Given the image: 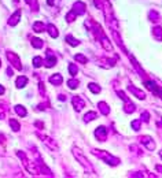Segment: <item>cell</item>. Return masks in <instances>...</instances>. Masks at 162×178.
Here are the masks:
<instances>
[{"label": "cell", "mask_w": 162, "mask_h": 178, "mask_svg": "<svg viewBox=\"0 0 162 178\" xmlns=\"http://www.w3.org/2000/svg\"><path fill=\"white\" fill-rule=\"evenodd\" d=\"M154 36L157 40H162V29L161 28H155L154 29Z\"/></svg>", "instance_id": "cb8c5ba5"}, {"label": "cell", "mask_w": 162, "mask_h": 178, "mask_svg": "<svg viewBox=\"0 0 162 178\" xmlns=\"http://www.w3.org/2000/svg\"><path fill=\"white\" fill-rule=\"evenodd\" d=\"M129 91H131L132 93H135L139 99H144V97H146V95L143 93L142 91H139V89H136V88H133V87H129Z\"/></svg>", "instance_id": "ac0fdd59"}, {"label": "cell", "mask_w": 162, "mask_h": 178, "mask_svg": "<svg viewBox=\"0 0 162 178\" xmlns=\"http://www.w3.org/2000/svg\"><path fill=\"white\" fill-rule=\"evenodd\" d=\"M6 114H7V108H6L4 104L0 103V119H4Z\"/></svg>", "instance_id": "603a6c76"}, {"label": "cell", "mask_w": 162, "mask_h": 178, "mask_svg": "<svg viewBox=\"0 0 162 178\" xmlns=\"http://www.w3.org/2000/svg\"><path fill=\"white\" fill-rule=\"evenodd\" d=\"M46 25L43 23V22H36V23L33 25V30L34 32H37V33H41V32H44L46 30Z\"/></svg>", "instance_id": "5bb4252c"}, {"label": "cell", "mask_w": 162, "mask_h": 178, "mask_svg": "<svg viewBox=\"0 0 162 178\" xmlns=\"http://www.w3.org/2000/svg\"><path fill=\"white\" fill-rule=\"evenodd\" d=\"M96 117H98V114L95 112V111H90V112H87V114H85V115H84V118H82V119H84L85 122H90V121H92V119H95V118H96Z\"/></svg>", "instance_id": "9a60e30c"}, {"label": "cell", "mask_w": 162, "mask_h": 178, "mask_svg": "<svg viewBox=\"0 0 162 178\" xmlns=\"http://www.w3.org/2000/svg\"><path fill=\"white\" fill-rule=\"evenodd\" d=\"M106 136H107V133H106V129L104 128H98L96 132H95V137L99 140V141H104Z\"/></svg>", "instance_id": "30bf717a"}, {"label": "cell", "mask_w": 162, "mask_h": 178, "mask_svg": "<svg viewBox=\"0 0 162 178\" xmlns=\"http://www.w3.org/2000/svg\"><path fill=\"white\" fill-rule=\"evenodd\" d=\"M26 84H28V78L24 77V75L18 77L17 81H15V85H17V88H20V89H22L24 87H26Z\"/></svg>", "instance_id": "8fae6325"}, {"label": "cell", "mask_w": 162, "mask_h": 178, "mask_svg": "<svg viewBox=\"0 0 162 178\" xmlns=\"http://www.w3.org/2000/svg\"><path fill=\"white\" fill-rule=\"evenodd\" d=\"M72 104H73V107L76 108V111H81L85 107V101L82 100L80 96H74V97H73V99H72Z\"/></svg>", "instance_id": "277c9868"}, {"label": "cell", "mask_w": 162, "mask_h": 178, "mask_svg": "<svg viewBox=\"0 0 162 178\" xmlns=\"http://www.w3.org/2000/svg\"><path fill=\"white\" fill-rule=\"evenodd\" d=\"M6 58H7V60L10 62V65H11L14 69H17V70H22L21 60H20V58H18L17 53L10 52V51H8V52H6Z\"/></svg>", "instance_id": "6da1fadb"}, {"label": "cell", "mask_w": 162, "mask_h": 178, "mask_svg": "<svg viewBox=\"0 0 162 178\" xmlns=\"http://www.w3.org/2000/svg\"><path fill=\"white\" fill-rule=\"evenodd\" d=\"M66 41H68L70 45H73V47H77L78 44H80V41H78L77 39H74V37H72V36H68L66 37Z\"/></svg>", "instance_id": "ffe728a7"}, {"label": "cell", "mask_w": 162, "mask_h": 178, "mask_svg": "<svg viewBox=\"0 0 162 178\" xmlns=\"http://www.w3.org/2000/svg\"><path fill=\"white\" fill-rule=\"evenodd\" d=\"M37 136H39V137H40L41 140H43V142H44V144H46L50 149H54V151L56 149V144L54 142V140H52V138L47 137V136H44V134H40V133H37Z\"/></svg>", "instance_id": "8992f818"}, {"label": "cell", "mask_w": 162, "mask_h": 178, "mask_svg": "<svg viewBox=\"0 0 162 178\" xmlns=\"http://www.w3.org/2000/svg\"><path fill=\"white\" fill-rule=\"evenodd\" d=\"M47 29H48V33H50V36L52 37V39H56V37L59 36L58 29H56L54 25H48V26H47Z\"/></svg>", "instance_id": "7c38bea8"}, {"label": "cell", "mask_w": 162, "mask_h": 178, "mask_svg": "<svg viewBox=\"0 0 162 178\" xmlns=\"http://www.w3.org/2000/svg\"><path fill=\"white\" fill-rule=\"evenodd\" d=\"M15 112H17L20 117H26L28 111L25 110V107H24V106H15Z\"/></svg>", "instance_id": "e0dca14e"}, {"label": "cell", "mask_w": 162, "mask_h": 178, "mask_svg": "<svg viewBox=\"0 0 162 178\" xmlns=\"http://www.w3.org/2000/svg\"><path fill=\"white\" fill-rule=\"evenodd\" d=\"M77 71H78V69H77V66H76V65L69 66V73H70L72 75H76V74H77Z\"/></svg>", "instance_id": "4316f807"}, {"label": "cell", "mask_w": 162, "mask_h": 178, "mask_svg": "<svg viewBox=\"0 0 162 178\" xmlns=\"http://www.w3.org/2000/svg\"><path fill=\"white\" fill-rule=\"evenodd\" d=\"M73 154H74V156H76V159H77L78 162H80V163L82 164V166H84L85 168H87V170H92V167H91V164H90V162L87 160V158L85 156H82V154L80 152V149L78 148H73Z\"/></svg>", "instance_id": "3957f363"}, {"label": "cell", "mask_w": 162, "mask_h": 178, "mask_svg": "<svg viewBox=\"0 0 162 178\" xmlns=\"http://www.w3.org/2000/svg\"><path fill=\"white\" fill-rule=\"evenodd\" d=\"M43 59L40 58V56H36V58H33V66L36 69H39V67H41V66H43Z\"/></svg>", "instance_id": "44dd1931"}, {"label": "cell", "mask_w": 162, "mask_h": 178, "mask_svg": "<svg viewBox=\"0 0 162 178\" xmlns=\"http://www.w3.org/2000/svg\"><path fill=\"white\" fill-rule=\"evenodd\" d=\"M6 74H8V75H12V69H11V67H8L7 70H6Z\"/></svg>", "instance_id": "4dcf8cb0"}, {"label": "cell", "mask_w": 162, "mask_h": 178, "mask_svg": "<svg viewBox=\"0 0 162 178\" xmlns=\"http://www.w3.org/2000/svg\"><path fill=\"white\" fill-rule=\"evenodd\" d=\"M73 12H74L76 15H82L85 12V4L82 2H76L74 4H73Z\"/></svg>", "instance_id": "5b68a950"}, {"label": "cell", "mask_w": 162, "mask_h": 178, "mask_svg": "<svg viewBox=\"0 0 162 178\" xmlns=\"http://www.w3.org/2000/svg\"><path fill=\"white\" fill-rule=\"evenodd\" d=\"M90 89L94 92V93H99L100 92V88L98 87V85H95V84H90Z\"/></svg>", "instance_id": "f1b7e54d"}, {"label": "cell", "mask_w": 162, "mask_h": 178, "mask_svg": "<svg viewBox=\"0 0 162 178\" xmlns=\"http://www.w3.org/2000/svg\"><path fill=\"white\" fill-rule=\"evenodd\" d=\"M48 81H50L52 85L58 87V85H62L63 78H62V75H61V74H54V75H51V77H50Z\"/></svg>", "instance_id": "9c48e42d"}, {"label": "cell", "mask_w": 162, "mask_h": 178, "mask_svg": "<svg viewBox=\"0 0 162 178\" xmlns=\"http://www.w3.org/2000/svg\"><path fill=\"white\" fill-rule=\"evenodd\" d=\"M143 140V144H144L146 145V147H147L148 149H151V151H152V149H154L155 148V144H154V142H152V140L151 138H148V137H143L142 138Z\"/></svg>", "instance_id": "4fadbf2b"}, {"label": "cell", "mask_w": 162, "mask_h": 178, "mask_svg": "<svg viewBox=\"0 0 162 178\" xmlns=\"http://www.w3.org/2000/svg\"><path fill=\"white\" fill-rule=\"evenodd\" d=\"M8 123H10L11 129L14 130V132H18V130L21 129V125H20V122H18L17 119H10V121H8Z\"/></svg>", "instance_id": "2e32d148"}, {"label": "cell", "mask_w": 162, "mask_h": 178, "mask_svg": "<svg viewBox=\"0 0 162 178\" xmlns=\"http://www.w3.org/2000/svg\"><path fill=\"white\" fill-rule=\"evenodd\" d=\"M4 92H6V89H4V88H3V87H2V85H0V95H3V93H4Z\"/></svg>", "instance_id": "1f68e13d"}, {"label": "cell", "mask_w": 162, "mask_h": 178, "mask_svg": "<svg viewBox=\"0 0 162 178\" xmlns=\"http://www.w3.org/2000/svg\"><path fill=\"white\" fill-rule=\"evenodd\" d=\"M78 84H80V82H78L77 79H70V81L68 82V85H69V88H70V89H76L78 87Z\"/></svg>", "instance_id": "d4e9b609"}, {"label": "cell", "mask_w": 162, "mask_h": 178, "mask_svg": "<svg viewBox=\"0 0 162 178\" xmlns=\"http://www.w3.org/2000/svg\"><path fill=\"white\" fill-rule=\"evenodd\" d=\"M76 17H77V15H76L73 11H70L68 15H66V21H68V22H72V21H74V19H76Z\"/></svg>", "instance_id": "83f0119b"}, {"label": "cell", "mask_w": 162, "mask_h": 178, "mask_svg": "<svg viewBox=\"0 0 162 178\" xmlns=\"http://www.w3.org/2000/svg\"><path fill=\"white\" fill-rule=\"evenodd\" d=\"M20 19H21V10H17L10 17V19H8V25H10V26H15V25L20 22Z\"/></svg>", "instance_id": "ba28073f"}, {"label": "cell", "mask_w": 162, "mask_h": 178, "mask_svg": "<svg viewBox=\"0 0 162 178\" xmlns=\"http://www.w3.org/2000/svg\"><path fill=\"white\" fill-rule=\"evenodd\" d=\"M94 154H96L98 156L102 158L104 162H107V163H109V164H113V166H116V164H118V163H120V160H118V159L113 158L112 155L106 154V152H103V151H94Z\"/></svg>", "instance_id": "7a4b0ae2"}, {"label": "cell", "mask_w": 162, "mask_h": 178, "mask_svg": "<svg viewBox=\"0 0 162 178\" xmlns=\"http://www.w3.org/2000/svg\"><path fill=\"white\" fill-rule=\"evenodd\" d=\"M74 59L78 60V62H81V63H87V62H88V59L85 58L84 55H81V53H77V55L74 56Z\"/></svg>", "instance_id": "484cf974"}, {"label": "cell", "mask_w": 162, "mask_h": 178, "mask_svg": "<svg viewBox=\"0 0 162 178\" xmlns=\"http://www.w3.org/2000/svg\"><path fill=\"white\" fill-rule=\"evenodd\" d=\"M132 128L135 129V130H139V129H140V121H139V119L133 121V122H132Z\"/></svg>", "instance_id": "f546056e"}, {"label": "cell", "mask_w": 162, "mask_h": 178, "mask_svg": "<svg viewBox=\"0 0 162 178\" xmlns=\"http://www.w3.org/2000/svg\"><path fill=\"white\" fill-rule=\"evenodd\" d=\"M98 107L100 108V111H102V114H109V106H107L106 103H99L98 104Z\"/></svg>", "instance_id": "7402d4cb"}, {"label": "cell", "mask_w": 162, "mask_h": 178, "mask_svg": "<svg viewBox=\"0 0 162 178\" xmlns=\"http://www.w3.org/2000/svg\"><path fill=\"white\" fill-rule=\"evenodd\" d=\"M56 65V56L54 55L51 51H47V60H46V66L48 69L54 67V66Z\"/></svg>", "instance_id": "52a82bcc"}, {"label": "cell", "mask_w": 162, "mask_h": 178, "mask_svg": "<svg viewBox=\"0 0 162 178\" xmlns=\"http://www.w3.org/2000/svg\"><path fill=\"white\" fill-rule=\"evenodd\" d=\"M0 66H2V60H0Z\"/></svg>", "instance_id": "d6a6232c"}, {"label": "cell", "mask_w": 162, "mask_h": 178, "mask_svg": "<svg viewBox=\"0 0 162 178\" xmlns=\"http://www.w3.org/2000/svg\"><path fill=\"white\" fill-rule=\"evenodd\" d=\"M32 45H33V48H41L43 47V40L40 39H32Z\"/></svg>", "instance_id": "d6986e66"}, {"label": "cell", "mask_w": 162, "mask_h": 178, "mask_svg": "<svg viewBox=\"0 0 162 178\" xmlns=\"http://www.w3.org/2000/svg\"><path fill=\"white\" fill-rule=\"evenodd\" d=\"M161 158H162V151H161Z\"/></svg>", "instance_id": "836d02e7"}]
</instances>
